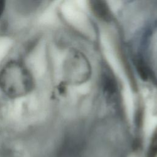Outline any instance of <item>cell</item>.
Returning a JSON list of instances; mask_svg holds the SVG:
<instances>
[{"label": "cell", "mask_w": 157, "mask_h": 157, "mask_svg": "<svg viewBox=\"0 0 157 157\" xmlns=\"http://www.w3.org/2000/svg\"><path fill=\"white\" fill-rule=\"evenodd\" d=\"M33 86L34 80L31 73L20 62H9L0 72V88L10 98L25 96Z\"/></svg>", "instance_id": "6da1fadb"}, {"label": "cell", "mask_w": 157, "mask_h": 157, "mask_svg": "<svg viewBox=\"0 0 157 157\" xmlns=\"http://www.w3.org/2000/svg\"><path fill=\"white\" fill-rule=\"evenodd\" d=\"M89 7L93 14L99 20L109 22L112 19V13L107 3L102 0L89 1Z\"/></svg>", "instance_id": "7a4b0ae2"}, {"label": "cell", "mask_w": 157, "mask_h": 157, "mask_svg": "<svg viewBox=\"0 0 157 157\" xmlns=\"http://www.w3.org/2000/svg\"><path fill=\"white\" fill-rule=\"evenodd\" d=\"M147 157H157V126L151 135L147 151Z\"/></svg>", "instance_id": "3957f363"}, {"label": "cell", "mask_w": 157, "mask_h": 157, "mask_svg": "<svg viewBox=\"0 0 157 157\" xmlns=\"http://www.w3.org/2000/svg\"><path fill=\"white\" fill-rule=\"evenodd\" d=\"M136 67H137L138 72L140 74L141 78L144 80L147 79L148 73H147V71L145 67V66L144 64V63L140 61H137L136 62Z\"/></svg>", "instance_id": "277c9868"}, {"label": "cell", "mask_w": 157, "mask_h": 157, "mask_svg": "<svg viewBox=\"0 0 157 157\" xmlns=\"http://www.w3.org/2000/svg\"><path fill=\"white\" fill-rule=\"evenodd\" d=\"M5 9V2L3 1H0V18L2 15Z\"/></svg>", "instance_id": "5b68a950"}]
</instances>
